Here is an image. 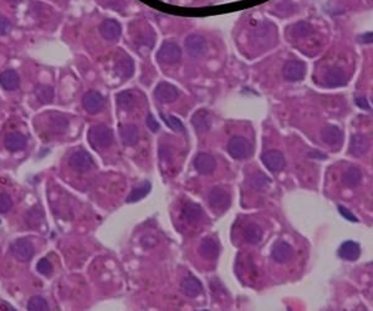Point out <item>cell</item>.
Returning <instances> with one entry per match:
<instances>
[{
    "label": "cell",
    "mask_w": 373,
    "mask_h": 311,
    "mask_svg": "<svg viewBox=\"0 0 373 311\" xmlns=\"http://www.w3.org/2000/svg\"><path fill=\"white\" fill-rule=\"evenodd\" d=\"M136 102H137V98L132 91L126 90V91H122V92H120L119 95H117V103H119V106L121 107V109L126 110V111H128V110H132L133 107L136 106Z\"/></svg>",
    "instance_id": "31"
},
{
    "label": "cell",
    "mask_w": 373,
    "mask_h": 311,
    "mask_svg": "<svg viewBox=\"0 0 373 311\" xmlns=\"http://www.w3.org/2000/svg\"><path fill=\"white\" fill-rule=\"evenodd\" d=\"M49 126L53 128L55 133H64L68 127V120L65 115L59 112H51L49 118Z\"/></svg>",
    "instance_id": "26"
},
{
    "label": "cell",
    "mask_w": 373,
    "mask_h": 311,
    "mask_svg": "<svg viewBox=\"0 0 373 311\" xmlns=\"http://www.w3.org/2000/svg\"><path fill=\"white\" fill-rule=\"evenodd\" d=\"M199 253L207 259H216L219 255V246L212 238H204L199 246Z\"/></svg>",
    "instance_id": "24"
},
{
    "label": "cell",
    "mask_w": 373,
    "mask_h": 311,
    "mask_svg": "<svg viewBox=\"0 0 373 311\" xmlns=\"http://www.w3.org/2000/svg\"><path fill=\"white\" fill-rule=\"evenodd\" d=\"M10 252L13 257L19 261H29L34 257L35 248L34 244L27 238L16 239L15 241L10 246Z\"/></svg>",
    "instance_id": "4"
},
{
    "label": "cell",
    "mask_w": 373,
    "mask_h": 311,
    "mask_svg": "<svg viewBox=\"0 0 373 311\" xmlns=\"http://www.w3.org/2000/svg\"><path fill=\"white\" fill-rule=\"evenodd\" d=\"M5 2L10 3V4H18V3H20L21 0H5Z\"/></svg>",
    "instance_id": "44"
},
{
    "label": "cell",
    "mask_w": 373,
    "mask_h": 311,
    "mask_svg": "<svg viewBox=\"0 0 373 311\" xmlns=\"http://www.w3.org/2000/svg\"><path fill=\"white\" fill-rule=\"evenodd\" d=\"M147 126L150 127V130L152 132H157L158 130H160V123L157 122V120H156L152 115H148Z\"/></svg>",
    "instance_id": "42"
},
{
    "label": "cell",
    "mask_w": 373,
    "mask_h": 311,
    "mask_svg": "<svg viewBox=\"0 0 373 311\" xmlns=\"http://www.w3.org/2000/svg\"><path fill=\"white\" fill-rule=\"evenodd\" d=\"M192 123H193L194 128L199 132V133H205L209 131L210 126H212V120H210V114L207 110H199L192 117Z\"/></svg>",
    "instance_id": "19"
},
{
    "label": "cell",
    "mask_w": 373,
    "mask_h": 311,
    "mask_svg": "<svg viewBox=\"0 0 373 311\" xmlns=\"http://www.w3.org/2000/svg\"><path fill=\"white\" fill-rule=\"evenodd\" d=\"M44 221V213L39 208H32L27 211L25 214V223L29 228H39L41 225V222Z\"/></svg>",
    "instance_id": "33"
},
{
    "label": "cell",
    "mask_w": 373,
    "mask_h": 311,
    "mask_svg": "<svg viewBox=\"0 0 373 311\" xmlns=\"http://www.w3.org/2000/svg\"><path fill=\"white\" fill-rule=\"evenodd\" d=\"M185 49L186 52L191 55L192 57H198L204 56L205 52L208 50V44L207 40L202 37V35H189L185 40Z\"/></svg>",
    "instance_id": "9"
},
{
    "label": "cell",
    "mask_w": 373,
    "mask_h": 311,
    "mask_svg": "<svg viewBox=\"0 0 373 311\" xmlns=\"http://www.w3.org/2000/svg\"><path fill=\"white\" fill-rule=\"evenodd\" d=\"M194 168L200 175H210L216 168L215 158L209 153H198L193 161Z\"/></svg>",
    "instance_id": "12"
},
{
    "label": "cell",
    "mask_w": 373,
    "mask_h": 311,
    "mask_svg": "<svg viewBox=\"0 0 373 311\" xmlns=\"http://www.w3.org/2000/svg\"><path fill=\"white\" fill-rule=\"evenodd\" d=\"M250 184L254 189H256V191H264V189L268 188L269 184H270V178H269L265 173L256 172L251 176Z\"/></svg>",
    "instance_id": "34"
},
{
    "label": "cell",
    "mask_w": 373,
    "mask_h": 311,
    "mask_svg": "<svg viewBox=\"0 0 373 311\" xmlns=\"http://www.w3.org/2000/svg\"><path fill=\"white\" fill-rule=\"evenodd\" d=\"M27 310L29 311H45L49 310V305L46 300L41 296H32L27 302Z\"/></svg>",
    "instance_id": "35"
},
{
    "label": "cell",
    "mask_w": 373,
    "mask_h": 311,
    "mask_svg": "<svg viewBox=\"0 0 373 311\" xmlns=\"http://www.w3.org/2000/svg\"><path fill=\"white\" fill-rule=\"evenodd\" d=\"M369 142L367 137L362 136V134H355L352 136L350 142V153L355 157L363 156L364 153L368 151Z\"/></svg>",
    "instance_id": "22"
},
{
    "label": "cell",
    "mask_w": 373,
    "mask_h": 311,
    "mask_svg": "<svg viewBox=\"0 0 373 311\" xmlns=\"http://www.w3.org/2000/svg\"><path fill=\"white\" fill-rule=\"evenodd\" d=\"M356 105L358 107H361L362 110H371V106H369L368 100L366 97H357L356 98Z\"/></svg>",
    "instance_id": "43"
},
{
    "label": "cell",
    "mask_w": 373,
    "mask_h": 311,
    "mask_svg": "<svg viewBox=\"0 0 373 311\" xmlns=\"http://www.w3.org/2000/svg\"><path fill=\"white\" fill-rule=\"evenodd\" d=\"M293 250L291 246L286 241L280 240L275 244L273 248V252H271V257L273 259L279 264H284L286 261H289L292 258Z\"/></svg>",
    "instance_id": "14"
},
{
    "label": "cell",
    "mask_w": 373,
    "mask_h": 311,
    "mask_svg": "<svg viewBox=\"0 0 373 311\" xmlns=\"http://www.w3.org/2000/svg\"><path fill=\"white\" fill-rule=\"evenodd\" d=\"M339 212H340V213H341V216L344 217V218H346V219H347V221L353 222V223H356V222L358 221V219L356 218V217L353 216V214L351 213V212L348 211L347 208H345L344 205H339Z\"/></svg>",
    "instance_id": "41"
},
{
    "label": "cell",
    "mask_w": 373,
    "mask_h": 311,
    "mask_svg": "<svg viewBox=\"0 0 373 311\" xmlns=\"http://www.w3.org/2000/svg\"><path fill=\"white\" fill-rule=\"evenodd\" d=\"M339 255L341 259L347 261H355L360 258L361 255V247L356 241L347 240L341 244L339 249Z\"/></svg>",
    "instance_id": "17"
},
{
    "label": "cell",
    "mask_w": 373,
    "mask_h": 311,
    "mask_svg": "<svg viewBox=\"0 0 373 311\" xmlns=\"http://www.w3.org/2000/svg\"><path fill=\"white\" fill-rule=\"evenodd\" d=\"M321 139L326 145L331 146V147H336V146H340L344 141V132L337 126H326L321 131Z\"/></svg>",
    "instance_id": "13"
},
{
    "label": "cell",
    "mask_w": 373,
    "mask_h": 311,
    "mask_svg": "<svg viewBox=\"0 0 373 311\" xmlns=\"http://www.w3.org/2000/svg\"><path fill=\"white\" fill-rule=\"evenodd\" d=\"M82 105H84V109L86 110L87 114L95 115L98 114L105 107L106 100L97 91H89V92L85 93L84 98H82Z\"/></svg>",
    "instance_id": "8"
},
{
    "label": "cell",
    "mask_w": 373,
    "mask_h": 311,
    "mask_svg": "<svg viewBox=\"0 0 373 311\" xmlns=\"http://www.w3.org/2000/svg\"><path fill=\"white\" fill-rule=\"evenodd\" d=\"M68 164H70L71 168L78 170V172H87V170L95 167L92 157L85 150L75 151V152L70 156Z\"/></svg>",
    "instance_id": "6"
},
{
    "label": "cell",
    "mask_w": 373,
    "mask_h": 311,
    "mask_svg": "<svg viewBox=\"0 0 373 311\" xmlns=\"http://www.w3.org/2000/svg\"><path fill=\"white\" fill-rule=\"evenodd\" d=\"M10 27H12V24H10L9 19H7L5 16H0V37L7 35L10 31Z\"/></svg>",
    "instance_id": "40"
},
{
    "label": "cell",
    "mask_w": 373,
    "mask_h": 311,
    "mask_svg": "<svg viewBox=\"0 0 373 311\" xmlns=\"http://www.w3.org/2000/svg\"><path fill=\"white\" fill-rule=\"evenodd\" d=\"M362 180V172L360 168L357 167H352V168H348L346 172L344 173L342 176V182L346 187H350V188H355L360 184V182Z\"/></svg>",
    "instance_id": "29"
},
{
    "label": "cell",
    "mask_w": 373,
    "mask_h": 311,
    "mask_svg": "<svg viewBox=\"0 0 373 311\" xmlns=\"http://www.w3.org/2000/svg\"><path fill=\"white\" fill-rule=\"evenodd\" d=\"M121 31H122V29H121L120 23L114 19H106L100 25V34L106 40L119 39L121 37Z\"/></svg>",
    "instance_id": "16"
},
{
    "label": "cell",
    "mask_w": 373,
    "mask_h": 311,
    "mask_svg": "<svg viewBox=\"0 0 373 311\" xmlns=\"http://www.w3.org/2000/svg\"><path fill=\"white\" fill-rule=\"evenodd\" d=\"M244 239H245L249 244H253V246L260 243L263 239L262 228L256 224L246 225L245 229H244Z\"/></svg>",
    "instance_id": "30"
},
{
    "label": "cell",
    "mask_w": 373,
    "mask_h": 311,
    "mask_svg": "<svg viewBox=\"0 0 373 311\" xmlns=\"http://www.w3.org/2000/svg\"><path fill=\"white\" fill-rule=\"evenodd\" d=\"M117 75L122 79H128L133 75L134 73V64L133 60L131 57L125 56L123 59H120L117 61L116 66H115Z\"/></svg>",
    "instance_id": "27"
},
{
    "label": "cell",
    "mask_w": 373,
    "mask_h": 311,
    "mask_svg": "<svg viewBox=\"0 0 373 311\" xmlns=\"http://www.w3.org/2000/svg\"><path fill=\"white\" fill-rule=\"evenodd\" d=\"M180 57H182V50L174 41H164L157 54L158 61L167 65L177 64Z\"/></svg>",
    "instance_id": "3"
},
{
    "label": "cell",
    "mask_w": 373,
    "mask_h": 311,
    "mask_svg": "<svg viewBox=\"0 0 373 311\" xmlns=\"http://www.w3.org/2000/svg\"><path fill=\"white\" fill-rule=\"evenodd\" d=\"M251 145L244 137H233L228 143V153L234 159H244L251 155Z\"/></svg>",
    "instance_id": "5"
},
{
    "label": "cell",
    "mask_w": 373,
    "mask_h": 311,
    "mask_svg": "<svg viewBox=\"0 0 373 311\" xmlns=\"http://www.w3.org/2000/svg\"><path fill=\"white\" fill-rule=\"evenodd\" d=\"M89 142L96 150L107 148L114 143V132L105 125L92 126L89 130Z\"/></svg>",
    "instance_id": "1"
},
{
    "label": "cell",
    "mask_w": 373,
    "mask_h": 311,
    "mask_svg": "<svg viewBox=\"0 0 373 311\" xmlns=\"http://www.w3.org/2000/svg\"><path fill=\"white\" fill-rule=\"evenodd\" d=\"M161 117L163 118L164 122H166L167 125L172 128V130L178 131V132H184V126H183L182 121H180L179 118H177L175 116H172V115L166 116V115H163V114H161Z\"/></svg>",
    "instance_id": "36"
},
{
    "label": "cell",
    "mask_w": 373,
    "mask_h": 311,
    "mask_svg": "<svg viewBox=\"0 0 373 311\" xmlns=\"http://www.w3.org/2000/svg\"><path fill=\"white\" fill-rule=\"evenodd\" d=\"M120 133H121V140H122L123 145L128 146V147H132L138 143L139 140V133L138 128L134 125H122L120 127Z\"/></svg>",
    "instance_id": "21"
},
{
    "label": "cell",
    "mask_w": 373,
    "mask_h": 311,
    "mask_svg": "<svg viewBox=\"0 0 373 311\" xmlns=\"http://www.w3.org/2000/svg\"><path fill=\"white\" fill-rule=\"evenodd\" d=\"M282 75L285 80L291 82L301 81L306 75V65L305 62L299 61V60H291L285 64L282 68Z\"/></svg>",
    "instance_id": "7"
},
{
    "label": "cell",
    "mask_w": 373,
    "mask_h": 311,
    "mask_svg": "<svg viewBox=\"0 0 373 311\" xmlns=\"http://www.w3.org/2000/svg\"><path fill=\"white\" fill-rule=\"evenodd\" d=\"M36 270L39 274L44 275V277H49L53 272V265H51V263L46 258H43V259L38 261Z\"/></svg>",
    "instance_id": "38"
},
{
    "label": "cell",
    "mask_w": 373,
    "mask_h": 311,
    "mask_svg": "<svg viewBox=\"0 0 373 311\" xmlns=\"http://www.w3.org/2000/svg\"><path fill=\"white\" fill-rule=\"evenodd\" d=\"M27 139L20 132H10L5 136L4 146L10 152H18L26 147Z\"/></svg>",
    "instance_id": "15"
},
{
    "label": "cell",
    "mask_w": 373,
    "mask_h": 311,
    "mask_svg": "<svg viewBox=\"0 0 373 311\" xmlns=\"http://www.w3.org/2000/svg\"><path fill=\"white\" fill-rule=\"evenodd\" d=\"M312 27L310 24L307 23H304V21H300V23L295 24L292 27V34L295 35L296 38H304V37H307V35L311 32Z\"/></svg>",
    "instance_id": "37"
},
{
    "label": "cell",
    "mask_w": 373,
    "mask_h": 311,
    "mask_svg": "<svg viewBox=\"0 0 373 311\" xmlns=\"http://www.w3.org/2000/svg\"><path fill=\"white\" fill-rule=\"evenodd\" d=\"M35 96L41 103H50L54 100V89L49 85H38L35 87Z\"/></svg>",
    "instance_id": "32"
},
{
    "label": "cell",
    "mask_w": 373,
    "mask_h": 311,
    "mask_svg": "<svg viewBox=\"0 0 373 311\" xmlns=\"http://www.w3.org/2000/svg\"><path fill=\"white\" fill-rule=\"evenodd\" d=\"M347 78L346 74L342 68L332 67L326 73L325 75V86L327 87H341L346 85Z\"/></svg>",
    "instance_id": "18"
},
{
    "label": "cell",
    "mask_w": 373,
    "mask_h": 311,
    "mask_svg": "<svg viewBox=\"0 0 373 311\" xmlns=\"http://www.w3.org/2000/svg\"><path fill=\"white\" fill-rule=\"evenodd\" d=\"M262 161L263 163H264V166L273 173L282 170L285 168V164H286L284 155H282L280 151L275 150L268 151V152L263 153Z\"/></svg>",
    "instance_id": "10"
},
{
    "label": "cell",
    "mask_w": 373,
    "mask_h": 311,
    "mask_svg": "<svg viewBox=\"0 0 373 311\" xmlns=\"http://www.w3.org/2000/svg\"><path fill=\"white\" fill-rule=\"evenodd\" d=\"M183 217L191 224H197V223H199L203 219L204 212H203L202 207L196 204V203H188L183 208Z\"/></svg>",
    "instance_id": "25"
},
{
    "label": "cell",
    "mask_w": 373,
    "mask_h": 311,
    "mask_svg": "<svg viewBox=\"0 0 373 311\" xmlns=\"http://www.w3.org/2000/svg\"><path fill=\"white\" fill-rule=\"evenodd\" d=\"M13 208V199L9 194L0 193V213H8Z\"/></svg>",
    "instance_id": "39"
},
{
    "label": "cell",
    "mask_w": 373,
    "mask_h": 311,
    "mask_svg": "<svg viewBox=\"0 0 373 311\" xmlns=\"http://www.w3.org/2000/svg\"><path fill=\"white\" fill-rule=\"evenodd\" d=\"M20 78L15 70H5L0 74V85L4 90L14 91L19 87Z\"/></svg>",
    "instance_id": "23"
},
{
    "label": "cell",
    "mask_w": 373,
    "mask_h": 311,
    "mask_svg": "<svg viewBox=\"0 0 373 311\" xmlns=\"http://www.w3.org/2000/svg\"><path fill=\"white\" fill-rule=\"evenodd\" d=\"M178 96H179V91L169 82H160L155 90V97L162 103L173 102L177 100Z\"/></svg>",
    "instance_id": "11"
},
{
    "label": "cell",
    "mask_w": 373,
    "mask_h": 311,
    "mask_svg": "<svg viewBox=\"0 0 373 311\" xmlns=\"http://www.w3.org/2000/svg\"><path fill=\"white\" fill-rule=\"evenodd\" d=\"M208 203L216 214H221L229 208L230 195L226 189L220 188V187H214L208 194Z\"/></svg>",
    "instance_id": "2"
},
{
    "label": "cell",
    "mask_w": 373,
    "mask_h": 311,
    "mask_svg": "<svg viewBox=\"0 0 373 311\" xmlns=\"http://www.w3.org/2000/svg\"><path fill=\"white\" fill-rule=\"evenodd\" d=\"M151 188H152V186H151L150 182L144 181L143 183H141L139 186L134 187V188L132 189V192H131L130 195L127 197V199H126V202L134 203V202H138V200L143 199V198L147 197V194L151 192Z\"/></svg>",
    "instance_id": "28"
},
{
    "label": "cell",
    "mask_w": 373,
    "mask_h": 311,
    "mask_svg": "<svg viewBox=\"0 0 373 311\" xmlns=\"http://www.w3.org/2000/svg\"><path fill=\"white\" fill-rule=\"evenodd\" d=\"M180 289H182L184 295L188 296V298H197L203 291L202 283L194 277L184 278L182 280V284H180Z\"/></svg>",
    "instance_id": "20"
}]
</instances>
